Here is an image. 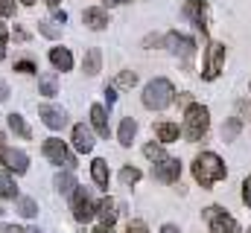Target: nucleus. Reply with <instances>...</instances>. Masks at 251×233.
<instances>
[{
    "label": "nucleus",
    "instance_id": "obj_1",
    "mask_svg": "<svg viewBox=\"0 0 251 233\" xmlns=\"http://www.w3.org/2000/svg\"><path fill=\"white\" fill-rule=\"evenodd\" d=\"M228 175V166H225V161L219 158V155H213V152H201L196 161H193V178H196V184H201V189H210L216 181H222Z\"/></svg>",
    "mask_w": 251,
    "mask_h": 233
},
{
    "label": "nucleus",
    "instance_id": "obj_2",
    "mask_svg": "<svg viewBox=\"0 0 251 233\" xmlns=\"http://www.w3.org/2000/svg\"><path fill=\"white\" fill-rule=\"evenodd\" d=\"M173 102H176V88H173L170 79L158 76V79H152V82L143 88V105H146L149 111H164V108H170Z\"/></svg>",
    "mask_w": 251,
    "mask_h": 233
},
{
    "label": "nucleus",
    "instance_id": "obj_3",
    "mask_svg": "<svg viewBox=\"0 0 251 233\" xmlns=\"http://www.w3.org/2000/svg\"><path fill=\"white\" fill-rule=\"evenodd\" d=\"M207 128H210V111L204 108V105H190L187 114H184V128H181V134L187 137L190 143H199V140H204V134H207Z\"/></svg>",
    "mask_w": 251,
    "mask_h": 233
},
{
    "label": "nucleus",
    "instance_id": "obj_4",
    "mask_svg": "<svg viewBox=\"0 0 251 233\" xmlns=\"http://www.w3.org/2000/svg\"><path fill=\"white\" fill-rule=\"evenodd\" d=\"M41 155L53 163V166H64V169H76V158L70 155V149H67V143L59 140V137H47L44 143H41Z\"/></svg>",
    "mask_w": 251,
    "mask_h": 233
},
{
    "label": "nucleus",
    "instance_id": "obj_5",
    "mask_svg": "<svg viewBox=\"0 0 251 233\" xmlns=\"http://www.w3.org/2000/svg\"><path fill=\"white\" fill-rule=\"evenodd\" d=\"M70 210H73V219L76 222H91L97 216V201H94V192L88 186H76L73 195H70Z\"/></svg>",
    "mask_w": 251,
    "mask_h": 233
},
{
    "label": "nucleus",
    "instance_id": "obj_6",
    "mask_svg": "<svg viewBox=\"0 0 251 233\" xmlns=\"http://www.w3.org/2000/svg\"><path fill=\"white\" fill-rule=\"evenodd\" d=\"M204 219L210 225V233H243L240 225H237V219L231 213H225L222 207H216V204L204 207Z\"/></svg>",
    "mask_w": 251,
    "mask_h": 233
},
{
    "label": "nucleus",
    "instance_id": "obj_7",
    "mask_svg": "<svg viewBox=\"0 0 251 233\" xmlns=\"http://www.w3.org/2000/svg\"><path fill=\"white\" fill-rule=\"evenodd\" d=\"M225 56H228V50H225V44H219V41H213V44H207V58H204V79L207 82H213L219 73H222V67H225Z\"/></svg>",
    "mask_w": 251,
    "mask_h": 233
},
{
    "label": "nucleus",
    "instance_id": "obj_8",
    "mask_svg": "<svg viewBox=\"0 0 251 233\" xmlns=\"http://www.w3.org/2000/svg\"><path fill=\"white\" fill-rule=\"evenodd\" d=\"M152 178L161 181V184H176L181 178V161L178 158H161V161H155Z\"/></svg>",
    "mask_w": 251,
    "mask_h": 233
},
{
    "label": "nucleus",
    "instance_id": "obj_9",
    "mask_svg": "<svg viewBox=\"0 0 251 233\" xmlns=\"http://www.w3.org/2000/svg\"><path fill=\"white\" fill-rule=\"evenodd\" d=\"M161 44H164L173 56H181V58H190L196 53V41H193L190 35H181V32H167V35L161 38Z\"/></svg>",
    "mask_w": 251,
    "mask_h": 233
},
{
    "label": "nucleus",
    "instance_id": "obj_10",
    "mask_svg": "<svg viewBox=\"0 0 251 233\" xmlns=\"http://www.w3.org/2000/svg\"><path fill=\"white\" fill-rule=\"evenodd\" d=\"M0 161L6 163V169L15 175H24L29 169V158H26V152H21V149H12V146H3L0 149Z\"/></svg>",
    "mask_w": 251,
    "mask_h": 233
},
{
    "label": "nucleus",
    "instance_id": "obj_11",
    "mask_svg": "<svg viewBox=\"0 0 251 233\" xmlns=\"http://www.w3.org/2000/svg\"><path fill=\"white\" fill-rule=\"evenodd\" d=\"M184 18L193 21V26L201 35H207V6H204V0H187L184 3Z\"/></svg>",
    "mask_w": 251,
    "mask_h": 233
},
{
    "label": "nucleus",
    "instance_id": "obj_12",
    "mask_svg": "<svg viewBox=\"0 0 251 233\" xmlns=\"http://www.w3.org/2000/svg\"><path fill=\"white\" fill-rule=\"evenodd\" d=\"M73 149L76 152H82V155H91L94 152V146H97V140H94V131L85 125V122H79V125H73Z\"/></svg>",
    "mask_w": 251,
    "mask_h": 233
},
{
    "label": "nucleus",
    "instance_id": "obj_13",
    "mask_svg": "<svg viewBox=\"0 0 251 233\" xmlns=\"http://www.w3.org/2000/svg\"><path fill=\"white\" fill-rule=\"evenodd\" d=\"M82 23H85L88 29H94V32H102L111 21H108V12H105V9L91 6V9H85V12H82Z\"/></svg>",
    "mask_w": 251,
    "mask_h": 233
},
{
    "label": "nucleus",
    "instance_id": "obj_14",
    "mask_svg": "<svg viewBox=\"0 0 251 233\" xmlns=\"http://www.w3.org/2000/svg\"><path fill=\"white\" fill-rule=\"evenodd\" d=\"M38 116H41V122L47 125V128H53V131H59L67 125V114H64L62 108H56V105H41L38 108Z\"/></svg>",
    "mask_w": 251,
    "mask_h": 233
},
{
    "label": "nucleus",
    "instance_id": "obj_15",
    "mask_svg": "<svg viewBox=\"0 0 251 233\" xmlns=\"http://www.w3.org/2000/svg\"><path fill=\"white\" fill-rule=\"evenodd\" d=\"M91 125L100 137H108L111 134V125H108V108L105 105H91Z\"/></svg>",
    "mask_w": 251,
    "mask_h": 233
},
{
    "label": "nucleus",
    "instance_id": "obj_16",
    "mask_svg": "<svg viewBox=\"0 0 251 233\" xmlns=\"http://www.w3.org/2000/svg\"><path fill=\"white\" fill-rule=\"evenodd\" d=\"M91 178L100 189H108V181H111V169H108V161L102 158H94L91 161Z\"/></svg>",
    "mask_w": 251,
    "mask_h": 233
},
{
    "label": "nucleus",
    "instance_id": "obj_17",
    "mask_svg": "<svg viewBox=\"0 0 251 233\" xmlns=\"http://www.w3.org/2000/svg\"><path fill=\"white\" fill-rule=\"evenodd\" d=\"M243 111H246V102H240L237 114L228 116V122L222 125V140H237V134L243 131Z\"/></svg>",
    "mask_w": 251,
    "mask_h": 233
},
{
    "label": "nucleus",
    "instance_id": "obj_18",
    "mask_svg": "<svg viewBox=\"0 0 251 233\" xmlns=\"http://www.w3.org/2000/svg\"><path fill=\"white\" fill-rule=\"evenodd\" d=\"M47 58H50V64H53V70H73V53L67 50V47H53L50 53H47Z\"/></svg>",
    "mask_w": 251,
    "mask_h": 233
},
{
    "label": "nucleus",
    "instance_id": "obj_19",
    "mask_svg": "<svg viewBox=\"0 0 251 233\" xmlns=\"http://www.w3.org/2000/svg\"><path fill=\"white\" fill-rule=\"evenodd\" d=\"M117 201L114 198H102L100 204H97V216H100V222L105 225V228H114V222H117Z\"/></svg>",
    "mask_w": 251,
    "mask_h": 233
},
{
    "label": "nucleus",
    "instance_id": "obj_20",
    "mask_svg": "<svg viewBox=\"0 0 251 233\" xmlns=\"http://www.w3.org/2000/svg\"><path fill=\"white\" fill-rule=\"evenodd\" d=\"M9 131L15 134V137H21V140H32V128H29V122L24 119L21 114H9Z\"/></svg>",
    "mask_w": 251,
    "mask_h": 233
},
{
    "label": "nucleus",
    "instance_id": "obj_21",
    "mask_svg": "<svg viewBox=\"0 0 251 233\" xmlns=\"http://www.w3.org/2000/svg\"><path fill=\"white\" fill-rule=\"evenodd\" d=\"M38 93L53 99L59 96V82H56V73H38Z\"/></svg>",
    "mask_w": 251,
    "mask_h": 233
},
{
    "label": "nucleus",
    "instance_id": "obj_22",
    "mask_svg": "<svg viewBox=\"0 0 251 233\" xmlns=\"http://www.w3.org/2000/svg\"><path fill=\"white\" fill-rule=\"evenodd\" d=\"M100 67H102V53H100V47H91V50L85 53V58H82V70H85L88 76H97Z\"/></svg>",
    "mask_w": 251,
    "mask_h": 233
},
{
    "label": "nucleus",
    "instance_id": "obj_23",
    "mask_svg": "<svg viewBox=\"0 0 251 233\" xmlns=\"http://www.w3.org/2000/svg\"><path fill=\"white\" fill-rule=\"evenodd\" d=\"M134 134H137V119H134V116H123V122H120V131H117V140H120V146H131Z\"/></svg>",
    "mask_w": 251,
    "mask_h": 233
},
{
    "label": "nucleus",
    "instance_id": "obj_24",
    "mask_svg": "<svg viewBox=\"0 0 251 233\" xmlns=\"http://www.w3.org/2000/svg\"><path fill=\"white\" fill-rule=\"evenodd\" d=\"M155 134H158V140H161V143H176V140H178V134H181V128H178L176 122H167V119H164V122H158V125H155Z\"/></svg>",
    "mask_w": 251,
    "mask_h": 233
},
{
    "label": "nucleus",
    "instance_id": "obj_25",
    "mask_svg": "<svg viewBox=\"0 0 251 233\" xmlns=\"http://www.w3.org/2000/svg\"><path fill=\"white\" fill-rule=\"evenodd\" d=\"M0 198H15L18 201V184L9 169H0Z\"/></svg>",
    "mask_w": 251,
    "mask_h": 233
},
{
    "label": "nucleus",
    "instance_id": "obj_26",
    "mask_svg": "<svg viewBox=\"0 0 251 233\" xmlns=\"http://www.w3.org/2000/svg\"><path fill=\"white\" fill-rule=\"evenodd\" d=\"M15 210H18V216H24V219H35V216H38V204H35V198H29V195H18Z\"/></svg>",
    "mask_w": 251,
    "mask_h": 233
},
{
    "label": "nucleus",
    "instance_id": "obj_27",
    "mask_svg": "<svg viewBox=\"0 0 251 233\" xmlns=\"http://www.w3.org/2000/svg\"><path fill=\"white\" fill-rule=\"evenodd\" d=\"M53 184H56V189H59L62 195H73V189L79 186L70 169H67V172H59V175H56V181H53Z\"/></svg>",
    "mask_w": 251,
    "mask_h": 233
},
{
    "label": "nucleus",
    "instance_id": "obj_28",
    "mask_svg": "<svg viewBox=\"0 0 251 233\" xmlns=\"http://www.w3.org/2000/svg\"><path fill=\"white\" fill-rule=\"evenodd\" d=\"M134 85H137V73H134V70H123V73L114 79L111 88H134Z\"/></svg>",
    "mask_w": 251,
    "mask_h": 233
},
{
    "label": "nucleus",
    "instance_id": "obj_29",
    "mask_svg": "<svg viewBox=\"0 0 251 233\" xmlns=\"http://www.w3.org/2000/svg\"><path fill=\"white\" fill-rule=\"evenodd\" d=\"M140 169H137V166H123V169H120V181H123L126 186H134V184H137V181H140Z\"/></svg>",
    "mask_w": 251,
    "mask_h": 233
},
{
    "label": "nucleus",
    "instance_id": "obj_30",
    "mask_svg": "<svg viewBox=\"0 0 251 233\" xmlns=\"http://www.w3.org/2000/svg\"><path fill=\"white\" fill-rule=\"evenodd\" d=\"M38 32H41L44 38H50V41H56V38L62 35V29L53 26V21H38Z\"/></svg>",
    "mask_w": 251,
    "mask_h": 233
},
{
    "label": "nucleus",
    "instance_id": "obj_31",
    "mask_svg": "<svg viewBox=\"0 0 251 233\" xmlns=\"http://www.w3.org/2000/svg\"><path fill=\"white\" fill-rule=\"evenodd\" d=\"M143 155H146L152 163L161 161V158H167V155H164V143H146V146H143Z\"/></svg>",
    "mask_w": 251,
    "mask_h": 233
},
{
    "label": "nucleus",
    "instance_id": "obj_32",
    "mask_svg": "<svg viewBox=\"0 0 251 233\" xmlns=\"http://www.w3.org/2000/svg\"><path fill=\"white\" fill-rule=\"evenodd\" d=\"M15 70L24 73V76H32V73H38V64H35L32 58H18V61H15Z\"/></svg>",
    "mask_w": 251,
    "mask_h": 233
},
{
    "label": "nucleus",
    "instance_id": "obj_33",
    "mask_svg": "<svg viewBox=\"0 0 251 233\" xmlns=\"http://www.w3.org/2000/svg\"><path fill=\"white\" fill-rule=\"evenodd\" d=\"M126 233H149V231H146V225H143L140 219H131V222L126 225Z\"/></svg>",
    "mask_w": 251,
    "mask_h": 233
},
{
    "label": "nucleus",
    "instance_id": "obj_34",
    "mask_svg": "<svg viewBox=\"0 0 251 233\" xmlns=\"http://www.w3.org/2000/svg\"><path fill=\"white\" fill-rule=\"evenodd\" d=\"M15 15V0H0V18Z\"/></svg>",
    "mask_w": 251,
    "mask_h": 233
},
{
    "label": "nucleus",
    "instance_id": "obj_35",
    "mask_svg": "<svg viewBox=\"0 0 251 233\" xmlns=\"http://www.w3.org/2000/svg\"><path fill=\"white\" fill-rule=\"evenodd\" d=\"M102 93H105V105H108V108H111V105H114V102H117V91H114V88H111V85H105V91H102Z\"/></svg>",
    "mask_w": 251,
    "mask_h": 233
},
{
    "label": "nucleus",
    "instance_id": "obj_36",
    "mask_svg": "<svg viewBox=\"0 0 251 233\" xmlns=\"http://www.w3.org/2000/svg\"><path fill=\"white\" fill-rule=\"evenodd\" d=\"M243 201L249 204V210H251V175L243 181Z\"/></svg>",
    "mask_w": 251,
    "mask_h": 233
},
{
    "label": "nucleus",
    "instance_id": "obj_37",
    "mask_svg": "<svg viewBox=\"0 0 251 233\" xmlns=\"http://www.w3.org/2000/svg\"><path fill=\"white\" fill-rule=\"evenodd\" d=\"M53 23H67V12L64 9H53Z\"/></svg>",
    "mask_w": 251,
    "mask_h": 233
},
{
    "label": "nucleus",
    "instance_id": "obj_38",
    "mask_svg": "<svg viewBox=\"0 0 251 233\" xmlns=\"http://www.w3.org/2000/svg\"><path fill=\"white\" fill-rule=\"evenodd\" d=\"M15 38H18V41H29V32H26L24 26H15Z\"/></svg>",
    "mask_w": 251,
    "mask_h": 233
},
{
    "label": "nucleus",
    "instance_id": "obj_39",
    "mask_svg": "<svg viewBox=\"0 0 251 233\" xmlns=\"http://www.w3.org/2000/svg\"><path fill=\"white\" fill-rule=\"evenodd\" d=\"M152 44H161V38H158V35H146V38H143V47L152 50Z\"/></svg>",
    "mask_w": 251,
    "mask_h": 233
},
{
    "label": "nucleus",
    "instance_id": "obj_40",
    "mask_svg": "<svg viewBox=\"0 0 251 233\" xmlns=\"http://www.w3.org/2000/svg\"><path fill=\"white\" fill-rule=\"evenodd\" d=\"M6 41H9V29H6V23L0 21V44L6 47Z\"/></svg>",
    "mask_w": 251,
    "mask_h": 233
},
{
    "label": "nucleus",
    "instance_id": "obj_41",
    "mask_svg": "<svg viewBox=\"0 0 251 233\" xmlns=\"http://www.w3.org/2000/svg\"><path fill=\"white\" fill-rule=\"evenodd\" d=\"M0 233H24L18 225H0Z\"/></svg>",
    "mask_w": 251,
    "mask_h": 233
},
{
    "label": "nucleus",
    "instance_id": "obj_42",
    "mask_svg": "<svg viewBox=\"0 0 251 233\" xmlns=\"http://www.w3.org/2000/svg\"><path fill=\"white\" fill-rule=\"evenodd\" d=\"M3 99H9V85L0 79V102H3Z\"/></svg>",
    "mask_w": 251,
    "mask_h": 233
},
{
    "label": "nucleus",
    "instance_id": "obj_43",
    "mask_svg": "<svg viewBox=\"0 0 251 233\" xmlns=\"http://www.w3.org/2000/svg\"><path fill=\"white\" fill-rule=\"evenodd\" d=\"M161 233H181V231H178L176 225H164V228H161Z\"/></svg>",
    "mask_w": 251,
    "mask_h": 233
},
{
    "label": "nucleus",
    "instance_id": "obj_44",
    "mask_svg": "<svg viewBox=\"0 0 251 233\" xmlns=\"http://www.w3.org/2000/svg\"><path fill=\"white\" fill-rule=\"evenodd\" d=\"M178 102H181V105H187V108H190V93H181V96H178Z\"/></svg>",
    "mask_w": 251,
    "mask_h": 233
},
{
    "label": "nucleus",
    "instance_id": "obj_45",
    "mask_svg": "<svg viewBox=\"0 0 251 233\" xmlns=\"http://www.w3.org/2000/svg\"><path fill=\"white\" fill-rule=\"evenodd\" d=\"M44 3H47L50 9H59V3H62V0H44Z\"/></svg>",
    "mask_w": 251,
    "mask_h": 233
},
{
    "label": "nucleus",
    "instance_id": "obj_46",
    "mask_svg": "<svg viewBox=\"0 0 251 233\" xmlns=\"http://www.w3.org/2000/svg\"><path fill=\"white\" fill-rule=\"evenodd\" d=\"M94 233H114V231H111V228H105V225H102V228H97V231H94Z\"/></svg>",
    "mask_w": 251,
    "mask_h": 233
},
{
    "label": "nucleus",
    "instance_id": "obj_47",
    "mask_svg": "<svg viewBox=\"0 0 251 233\" xmlns=\"http://www.w3.org/2000/svg\"><path fill=\"white\" fill-rule=\"evenodd\" d=\"M120 0H102V6H117Z\"/></svg>",
    "mask_w": 251,
    "mask_h": 233
},
{
    "label": "nucleus",
    "instance_id": "obj_48",
    "mask_svg": "<svg viewBox=\"0 0 251 233\" xmlns=\"http://www.w3.org/2000/svg\"><path fill=\"white\" fill-rule=\"evenodd\" d=\"M24 233H44V231H38V228H26Z\"/></svg>",
    "mask_w": 251,
    "mask_h": 233
},
{
    "label": "nucleus",
    "instance_id": "obj_49",
    "mask_svg": "<svg viewBox=\"0 0 251 233\" xmlns=\"http://www.w3.org/2000/svg\"><path fill=\"white\" fill-rule=\"evenodd\" d=\"M3 58H6V47H3V44H0V61H3Z\"/></svg>",
    "mask_w": 251,
    "mask_h": 233
},
{
    "label": "nucleus",
    "instance_id": "obj_50",
    "mask_svg": "<svg viewBox=\"0 0 251 233\" xmlns=\"http://www.w3.org/2000/svg\"><path fill=\"white\" fill-rule=\"evenodd\" d=\"M3 143H6V134H3V131H0V149H3Z\"/></svg>",
    "mask_w": 251,
    "mask_h": 233
},
{
    "label": "nucleus",
    "instance_id": "obj_51",
    "mask_svg": "<svg viewBox=\"0 0 251 233\" xmlns=\"http://www.w3.org/2000/svg\"><path fill=\"white\" fill-rule=\"evenodd\" d=\"M21 3H24V6H32V3H35V0H21Z\"/></svg>",
    "mask_w": 251,
    "mask_h": 233
},
{
    "label": "nucleus",
    "instance_id": "obj_52",
    "mask_svg": "<svg viewBox=\"0 0 251 233\" xmlns=\"http://www.w3.org/2000/svg\"><path fill=\"white\" fill-rule=\"evenodd\" d=\"M3 213H6V210H3V207H0V216H3Z\"/></svg>",
    "mask_w": 251,
    "mask_h": 233
},
{
    "label": "nucleus",
    "instance_id": "obj_53",
    "mask_svg": "<svg viewBox=\"0 0 251 233\" xmlns=\"http://www.w3.org/2000/svg\"><path fill=\"white\" fill-rule=\"evenodd\" d=\"M120 3H128V0H120Z\"/></svg>",
    "mask_w": 251,
    "mask_h": 233
}]
</instances>
